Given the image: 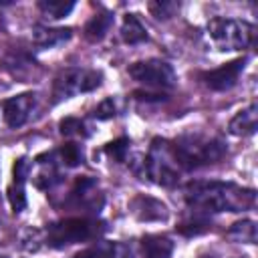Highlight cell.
Segmentation results:
<instances>
[{
	"mask_svg": "<svg viewBox=\"0 0 258 258\" xmlns=\"http://www.w3.org/2000/svg\"><path fill=\"white\" fill-rule=\"evenodd\" d=\"M183 200L198 214L216 212H246L256 204V191L252 187H242L234 181H189L183 187Z\"/></svg>",
	"mask_w": 258,
	"mask_h": 258,
	"instance_id": "6da1fadb",
	"label": "cell"
},
{
	"mask_svg": "<svg viewBox=\"0 0 258 258\" xmlns=\"http://www.w3.org/2000/svg\"><path fill=\"white\" fill-rule=\"evenodd\" d=\"M171 145H173L175 157L183 171H191L198 167L218 163L228 153V147L220 137L200 133V131L183 133L177 139H173Z\"/></svg>",
	"mask_w": 258,
	"mask_h": 258,
	"instance_id": "7a4b0ae2",
	"label": "cell"
},
{
	"mask_svg": "<svg viewBox=\"0 0 258 258\" xmlns=\"http://www.w3.org/2000/svg\"><path fill=\"white\" fill-rule=\"evenodd\" d=\"M103 232H105V222L97 218H89V216L64 218L46 226L42 242L48 244L50 248H64L79 242L97 240L99 236H103Z\"/></svg>",
	"mask_w": 258,
	"mask_h": 258,
	"instance_id": "3957f363",
	"label": "cell"
},
{
	"mask_svg": "<svg viewBox=\"0 0 258 258\" xmlns=\"http://www.w3.org/2000/svg\"><path fill=\"white\" fill-rule=\"evenodd\" d=\"M183 169L175 157L173 145L169 139L155 137L149 145V151L143 159V175L163 187H171L179 181Z\"/></svg>",
	"mask_w": 258,
	"mask_h": 258,
	"instance_id": "277c9868",
	"label": "cell"
},
{
	"mask_svg": "<svg viewBox=\"0 0 258 258\" xmlns=\"http://www.w3.org/2000/svg\"><path fill=\"white\" fill-rule=\"evenodd\" d=\"M256 28L246 20L236 18H212L208 22V36L212 44L226 52V50H242L254 42Z\"/></svg>",
	"mask_w": 258,
	"mask_h": 258,
	"instance_id": "5b68a950",
	"label": "cell"
},
{
	"mask_svg": "<svg viewBox=\"0 0 258 258\" xmlns=\"http://www.w3.org/2000/svg\"><path fill=\"white\" fill-rule=\"evenodd\" d=\"M101 81L103 75L101 71L95 69H79V67L62 69L52 83V103L67 101L81 93H91L97 87H101Z\"/></svg>",
	"mask_w": 258,
	"mask_h": 258,
	"instance_id": "8992f818",
	"label": "cell"
},
{
	"mask_svg": "<svg viewBox=\"0 0 258 258\" xmlns=\"http://www.w3.org/2000/svg\"><path fill=\"white\" fill-rule=\"evenodd\" d=\"M129 77L141 85H145L147 89L153 91H167L175 87V71L169 62L161 60V58H147V60H137L133 64H129L127 69Z\"/></svg>",
	"mask_w": 258,
	"mask_h": 258,
	"instance_id": "52a82bcc",
	"label": "cell"
},
{
	"mask_svg": "<svg viewBox=\"0 0 258 258\" xmlns=\"http://www.w3.org/2000/svg\"><path fill=\"white\" fill-rule=\"evenodd\" d=\"M246 62H248L246 56L236 58V60H230V62H226V64H222L218 69H212V71L202 73L200 75V81L210 91H228V89H232L238 83L242 71L246 69Z\"/></svg>",
	"mask_w": 258,
	"mask_h": 258,
	"instance_id": "ba28073f",
	"label": "cell"
},
{
	"mask_svg": "<svg viewBox=\"0 0 258 258\" xmlns=\"http://www.w3.org/2000/svg\"><path fill=\"white\" fill-rule=\"evenodd\" d=\"M34 107H36V95L34 93L14 95V97L2 101V119L10 129H18L30 119Z\"/></svg>",
	"mask_w": 258,
	"mask_h": 258,
	"instance_id": "9c48e42d",
	"label": "cell"
},
{
	"mask_svg": "<svg viewBox=\"0 0 258 258\" xmlns=\"http://www.w3.org/2000/svg\"><path fill=\"white\" fill-rule=\"evenodd\" d=\"M30 173V161L26 157H18L12 169V183L8 187V202L14 214H20L26 208V177Z\"/></svg>",
	"mask_w": 258,
	"mask_h": 258,
	"instance_id": "30bf717a",
	"label": "cell"
},
{
	"mask_svg": "<svg viewBox=\"0 0 258 258\" xmlns=\"http://www.w3.org/2000/svg\"><path fill=\"white\" fill-rule=\"evenodd\" d=\"M73 258H135V248L127 242L99 240L89 248L81 250Z\"/></svg>",
	"mask_w": 258,
	"mask_h": 258,
	"instance_id": "8fae6325",
	"label": "cell"
},
{
	"mask_svg": "<svg viewBox=\"0 0 258 258\" xmlns=\"http://www.w3.org/2000/svg\"><path fill=\"white\" fill-rule=\"evenodd\" d=\"M129 208H131V214L139 222H163L169 216L167 206L151 196H135Z\"/></svg>",
	"mask_w": 258,
	"mask_h": 258,
	"instance_id": "7c38bea8",
	"label": "cell"
},
{
	"mask_svg": "<svg viewBox=\"0 0 258 258\" xmlns=\"http://www.w3.org/2000/svg\"><path fill=\"white\" fill-rule=\"evenodd\" d=\"M69 196L77 208L85 210H99L103 204V196L97 191V181L91 177H77Z\"/></svg>",
	"mask_w": 258,
	"mask_h": 258,
	"instance_id": "4fadbf2b",
	"label": "cell"
},
{
	"mask_svg": "<svg viewBox=\"0 0 258 258\" xmlns=\"http://www.w3.org/2000/svg\"><path fill=\"white\" fill-rule=\"evenodd\" d=\"M256 127H258V107L256 103H250L230 119L228 131L236 137H248L256 133Z\"/></svg>",
	"mask_w": 258,
	"mask_h": 258,
	"instance_id": "5bb4252c",
	"label": "cell"
},
{
	"mask_svg": "<svg viewBox=\"0 0 258 258\" xmlns=\"http://www.w3.org/2000/svg\"><path fill=\"white\" fill-rule=\"evenodd\" d=\"M71 36H73L71 28H48V26L38 24V26L32 28L30 40L36 48H54V46L64 44Z\"/></svg>",
	"mask_w": 258,
	"mask_h": 258,
	"instance_id": "9a60e30c",
	"label": "cell"
},
{
	"mask_svg": "<svg viewBox=\"0 0 258 258\" xmlns=\"http://www.w3.org/2000/svg\"><path fill=\"white\" fill-rule=\"evenodd\" d=\"M143 258H171L173 254V240L161 234H151L141 240Z\"/></svg>",
	"mask_w": 258,
	"mask_h": 258,
	"instance_id": "2e32d148",
	"label": "cell"
},
{
	"mask_svg": "<svg viewBox=\"0 0 258 258\" xmlns=\"http://www.w3.org/2000/svg\"><path fill=\"white\" fill-rule=\"evenodd\" d=\"M113 24V14L109 10H101L95 16H91V20L85 24V38L89 42H99L105 38V34L109 32Z\"/></svg>",
	"mask_w": 258,
	"mask_h": 258,
	"instance_id": "e0dca14e",
	"label": "cell"
},
{
	"mask_svg": "<svg viewBox=\"0 0 258 258\" xmlns=\"http://www.w3.org/2000/svg\"><path fill=\"white\" fill-rule=\"evenodd\" d=\"M121 38L127 44H139L143 40H147V30L141 24L137 14H125L123 22H121Z\"/></svg>",
	"mask_w": 258,
	"mask_h": 258,
	"instance_id": "ac0fdd59",
	"label": "cell"
},
{
	"mask_svg": "<svg viewBox=\"0 0 258 258\" xmlns=\"http://www.w3.org/2000/svg\"><path fill=\"white\" fill-rule=\"evenodd\" d=\"M75 8V2L71 0H40L38 2V10L46 16V18H52V20H58V18H64L67 14H71Z\"/></svg>",
	"mask_w": 258,
	"mask_h": 258,
	"instance_id": "d6986e66",
	"label": "cell"
},
{
	"mask_svg": "<svg viewBox=\"0 0 258 258\" xmlns=\"http://www.w3.org/2000/svg\"><path fill=\"white\" fill-rule=\"evenodd\" d=\"M52 153H54V159L58 161V165L75 167V165L83 163V147L79 143H64L62 147H58Z\"/></svg>",
	"mask_w": 258,
	"mask_h": 258,
	"instance_id": "ffe728a7",
	"label": "cell"
},
{
	"mask_svg": "<svg viewBox=\"0 0 258 258\" xmlns=\"http://www.w3.org/2000/svg\"><path fill=\"white\" fill-rule=\"evenodd\" d=\"M228 236L236 242H246V244H254L256 242V224L252 220H242L232 224V228L228 230Z\"/></svg>",
	"mask_w": 258,
	"mask_h": 258,
	"instance_id": "44dd1931",
	"label": "cell"
},
{
	"mask_svg": "<svg viewBox=\"0 0 258 258\" xmlns=\"http://www.w3.org/2000/svg\"><path fill=\"white\" fill-rule=\"evenodd\" d=\"M58 129H60V135L64 137H87L89 131H87V125L83 119H77V117H67L58 123Z\"/></svg>",
	"mask_w": 258,
	"mask_h": 258,
	"instance_id": "7402d4cb",
	"label": "cell"
},
{
	"mask_svg": "<svg viewBox=\"0 0 258 258\" xmlns=\"http://www.w3.org/2000/svg\"><path fill=\"white\" fill-rule=\"evenodd\" d=\"M177 230H179L181 234H185V236H191V234H200V232L208 230V218H206L204 214H198V212H194V218H189V220L181 222V224L177 226Z\"/></svg>",
	"mask_w": 258,
	"mask_h": 258,
	"instance_id": "603a6c76",
	"label": "cell"
},
{
	"mask_svg": "<svg viewBox=\"0 0 258 258\" xmlns=\"http://www.w3.org/2000/svg\"><path fill=\"white\" fill-rule=\"evenodd\" d=\"M129 145H131V141L127 139V137H119V139H115V141H111V143H107L105 145V151H107V155L109 157H113L115 161H125L127 159V151H129Z\"/></svg>",
	"mask_w": 258,
	"mask_h": 258,
	"instance_id": "cb8c5ba5",
	"label": "cell"
},
{
	"mask_svg": "<svg viewBox=\"0 0 258 258\" xmlns=\"http://www.w3.org/2000/svg\"><path fill=\"white\" fill-rule=\"evenodd\" d=\"M177 10H179V4H177V2H151V4H149V12H151L157 20H167V18H171Z\"/></svg>",
	"mask_w": 258,
	"mask_h": 258,
	"instance_id": "d4e9b609",
	"label": "cell"
},
{
	"mask_svg": "<svg viewBox=\"0 0 258 258\" xmlns=\"http://www.w3.org/2000/svg\"><path fill=\"white\" fill-rule=\"evenodd\" d=\"M93 115H95L97 119H111V117H115V115H117V101H115L113 97L103 99V101L97 105V109L93 111Z\"/></svg>",
	"mask_w": 258,
	"mask_h": 258,
	"instance_id": "484cf974",
	"label": "cell"
},
{
	"mask_svg": "<svg viewBox=\"0 0 258 258\" xmlns=\"http://www.w3.org/2000/svg\"><path fill=\"white\" fill-rule=\"evenodd\" d=\"M0 258H6V256H0Z\"/></svg>",
	"mask_w": 258,
	"mask_h": 258,
	"instance_id": "4316f807",
	"label": "cell"
},
{
	"mask_svg": "<svg viewBox=\"0 0 258 258\" xmlns=\"http://www.w3.org/2000/svg\"><path fill=\"white\" fill-rule=\"evenodd\" d=\"M0 226H2V224H0Z\"/></svg>",
	"mask_w": 258,
	"mask_h": 258,
	"instance_id": "83f0119b",
	"label": "cell"
}]
</instances>
